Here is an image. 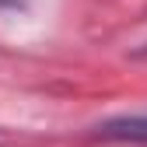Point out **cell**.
Segmentation results:
<instances>
[{"instance_id":"cell-2","label":"cell","mask_w":147,"mask_h":147,"mask_svg":"<svg viewBox=\"0 0 147 147\" xmlns=\"http://www.w3.org/2000/svg\"><path fill=\"white\" fill-rule=\"evenodd\" d=\"M25 0H0V7H21Z\"/></svg>"},{"instance_id":"cell-3","label":"cell","mask_w":147,"mask_h":147,"mask_svg":"<svg viewBox=\"0 0 147 147\" xmlns=\"http://www.w3.org/2000/svg\"><path fill=\"white\" fill-rule=\"evenodd\" d=\"M140 56H147V49H140Z\"/></svg>"},{"instance_id":"cell-1","label":"cell","mask_w":147,"mask_h":147,"mask_svg":"<svg viewBox=\"0 0 147 147\" xmlns=\"http://www.w3.org/2000/svg\"><path fill=\"white\" fill-rule=\"evenodd\" d=\"M91 137L109 140V144H144L147 147V112L102 119L98 126H91Z\"/></svg>"}]
</instances>
